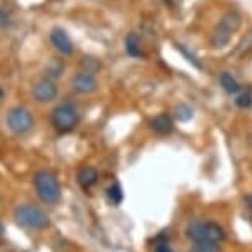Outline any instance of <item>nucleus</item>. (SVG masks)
I'll return each instance as SVG.
<instances>
[{"instance_id": "f257e3e1", "label": "nucleus", "mask_w": 252, "mask_h": 252, "mask_svg": "<svg viewBox=\"0 0 252 252\" xmlns=\"http://www.w3.org/2000/svg\"><path fill=\"white\" fill-rule=\"evenodd\" d=\"M186 236L191 241H194V244L218 246L220 241H224L226 234H224V229L216 222H211V220H194V222L188 224Z\"/></svg>"}, {"instance_id": "f03ea898", "label": "nucleus", "mask_w": 252, "mask_h": 252, "mask_svg": "<svg viewBox=\"0 0 252 252\" xmlns=\"http://www.w3.org/2000/svg\"><path fill=\"white\" fill-rule=\"evenodd\" d=\"M33 186L37 191V196L40 197V201L45 204H57L62 197V188L58 183V178L52 171L42 169L38 173H35L33 176Z\"/></svg>"}, {"instance_id": "7ed1b4c3", "label": "nucleus", "mask_w": 252, "mask_h": 252, "mask_svg": "<svg viewBox=\"0 0 252 252\" xmlns=\"http://www.w3.org/2000/svg\"><path fill=\"white\" fill-rule=\"evenodd\" d=\"M15 220L27 229H33V231H43L50 226V218L43 209L33 204H19L13 211Z\"/></svg>"}, {"instance_id": "20e7f679", "label": "nucleus", "mask_w": 252, "mask_h": 252, "mask_svg": "<svg viewBox=\"0 0 252 252\" xmlns=\"http://www.w3.org/2000/svg\"><path fill=\"white\" fill-rule=\"evenodd\" d=\"M50 121L53 125V128L57 129L58 133L65 134L70 133L78 126L80 123V111L73 103H60L52 110L50 115Z\"/></svg>"}, {"instance_id": "39448f33", "label": "nucleus", "mask_w": 252, "mask_h": 252, "mask_svg": "<svg viewBox=\"0 0 252 252\" xmlns=\"http://www.w3.org/2000/svg\"><path fill=\"white\" fill-rule=\"evenodd\" d=\"M33 125V116L24 106H13L7 113V126L15 134H27L29 131H32Z\"/></svg>"}, {"instance_id": "423d86ee", "label": "nucleus", "mask_w": 252, "mask_h": 252, "mask_svg": "<svg viewBox=\"0 0 252 252\" xmlns=\"http://www.w3.org/2000/svg\"><path fill=\"white\" fill-rule=\"evenodd\" d=\"M50 43L60 55L70 57V55H73V52H75V47H73V42H71L70 35L66 33L62 27H53L50 30Z\"/></svg>"}, {"instance_id": "0eeeda50", "label": "nucleus", "mask_w": 252, "mask_h": 252, "mask_svg": "<svg viewBox=\"0 0 252 252\" xmlns=\"http://www.w3.org/2000/svg\"><path fill=\"white\" fill-rule=\"evenodd\" d=\"M32 94H33L35 101L38 103H50L58 96V87L55 82L48 78H42L38 80L37 83L33 85V90H32Z\"/></svg>"}, {"instance_id": "6e6552de", "label": "nucleus", "mask_w": 252, "mask_h": 252, "mask_svg": "<svg viewBox=\"0 0 252 252\" xmlns=\"http://www.w3.org/2000/svg\"><path fill=\"white\" fill-rule=\"evenodd\" d=\"M71 88L80 94H90L96 92L98 82L94 78V75L87 73V71H78L73 78H71Z\"/></svg>"}, {"instance_id": "1a4fd4ad", "label": "nucleus", "mask_w": 252, "mask_h": 252, "mask_svg": "<svg viewBox=\"0 0 252 252\" xmlns=\"http://www.w3.org/2000/svg\"><path fill=\"white\" fill-rule=\"evenodd\" d=\"M98 181V171L93 168V166H83L76 171V183L82 186L85 191L94 186Z\"/></svg>"}, {"instance_id": "9d476101", "label": "nucleus", "mask_w": 252, "mask_h": 252, "mask_svg": "<svg viewBox=\"0 0 252 252\" xmlns=\"http://www.w3.org/2000/svg\"><path fill=\"white\" fill-rule=\"evenodd\" d=\"M150 126L153 131H156L158 134H169V133H173V129H174L173 120L166 113H159V115H156L155 118H151Z\"/></svg>"}, {"instance_id": "9b49d317", "label": "nucleus", "mask_w": 252, "mask_h": 252, "mask_svg": "<svg viewBox=\"0 0 252 252\" xmlns=\"http://www.w3.org/2000/svg\"><path fill=\"white\" fill-rule=\"evenodd\" d=\"M231 37H232V32L219 22L218 27H216L213 32V35H211V45H213L214 48H224L231 42Z\"/></svg>"}, {"instance_id": "f8f14e48", "label": "nucleus", "mask_w": 252, "mask_h": 252, "mask_svg": "<svg viewBox=\"0 0 252 252\" xmlns=\"http://www.w3.org/2000/svg\"><path fill=\"white\" fill-rule=\"evenodd\" d=\"M63 71H65V63H63L62 60H58V58H52V60L47 63V66H45L43 78H48V80H52V82H57V80L63 75Z\"/></svg>"}, {"instance_id": "ddd939ff", "label": "nucleus", "mask_w": 252, "mask_h": 252, "mask_svg": "<svg viewBox=\"0 0 252 252\" xmlns=\"http://www.w3.org/2000/svg\"><path fill=\"white\" fill-rule=\"evenodd\" d=\"M125 48L129 57H143L141 42H139V37L134 32L128 33V37L125 38Z\"/></svg>"}, {"instance_id": "4468645a", "label": "nucleus", "mask_w": 252, "mask_h": 252, "mask_svg": "<svg viewBox=\"0 0 252 252\" xmlns=\"http://www.w3.org/2000/svg\"><path fill=\"white\" fill-rule=\"evenodd\" d=\"M219 83H220V87H222L224 92L229 93V94H236L241 90V85L237 83V80L234 78L229 71H222V73H220Z\"/></svg>"}, {"instance_id": "2eb2a0df", "label": "nucleus", "mask_w": 252, "mask_h": 252, "mask_svg": "<svg viewBox=\"0 0 252 252\" xmlns=\"http://www.w3.org/2000/svg\"><path fill=\"white\" fill-rule=\"evenodd\" d=\"M220 24L226 25L227 29L232 32V33H236V32L239 30V27H241V15L237 12H234V10H229V12H226L222 15Z\"/></svg>"}, {"instance_id": "dca6fc26", "label": "nucleus", "mask_w": 252, "mask_h": 252, "mask_svg": "<svg viewBox=\"0 0 252 252\" xmlns=\"http://www.w3.org/2000/svg\"><path fill=\"white\" fill-rule=\"evenodd\" d=\"M80 68H82L80 71H87V73L94 75L96 71L101 70V62L96 57H83L80 60Z\"/></svg>"}, {"instance_id": "f3484780", "label": "nucleus", "mask_w": 252, "mask_h": 252, "mask_svg": "<svg viewBox=\"0 0 252 252\" xmlns=\"http://www.w3.org/2000/svg\"><path fill=\"white\" fill-rule=\"evenodd\" d=\"M236 105L239 108H251L252 105V88L247 87V88H242L237 92V98H236Z\"/></svg>"}, {"instance_id": "a211bd4d", "label": "nucleus", "mask_w": 252, "mask_h": 252, "mask_svg": "<svg viewBox=\"0 0 252 252\" xmlns=\"http://www.w3.org/2000/svg\"><path fill=\"white\" fill-rule=\"evenodd\" d=\"M106 196L111 204H120V202L123 201V189H121L118 183H115L106 189Z\"/></svg>"}, {"instance_id": "6ab92c4d", "label": "nucleus", "mask_w": 252, "mask_h": 252, "mask_svg": "<svg viewBox=\"0 0 252 252\" xmlns=\"http://www.w3.org/2000/svg\"><path fill=\"white\" fill-rule=\"evenodd\" d=\"M174 115H176V118L179 121H189L194 116V111H192V108L186 105V103H179L176 106V110H174Z\"/></svg>"}, {"instance_id": "aec40b11", "label": "nucleus", "mask_w": 252, "mask_h": 252, "mask_svg": "<svg viewBox=\"0 0 252 252\" xmlns=\"http://www.w3.org/2000/svg\"><path fill=\"white\" fill-rule=\"evenodd\" d=\"M12 24V12L7 10L5 7L0 8V27L2 29H7V27H10Z\"/></svg>"}, {"instance_id": "412c9836", "label": "nucleus", "mask_w": 252, "mask_h": 252, "mask_svg": "<svg viewBox=\"0 0 252 252\" xmlns=\"http://www.w3.org/2000/svg\"><path fill=\"white\" fill-rule=\"evenodd\" d=\"M155 252H174V251H173V247H171L166 241L156 239V242H155Z\"/></svg>"}, {"instance_id": "4be33fe9", "label": "nucleus", "mask_w": 252, "mask_h": 252, "mask_svg": "<svg viewBox=\"0 0 252 252\" xmlns=\"http://www.w3.org/2000/svg\"><path fill=\"white\" fill-rule=\"evenodd\" d=\"M246 204H247V208L252 211V194H247L246 196Z\"/></svg>"}, {"instance_id": "5701e85b", "label": "nucleus", "mask_w": 252, "mask_h": 252, "mask_svg": "<svg viewBox=\"0 0 252 252\" xmlns=\"http://www.w3.org/2000/svg\"><path fill=\"white\" fill-rule=\"evenodd\" d=\"M166 3H168L169 7H176L178 3H179V0H164Z\"/></svg>"}, {"instance_id": "b1692460", "label": "nucleus", "mask_w": 252, "mask_h": 252, "mask_svg": "<svg viewBox=\"0 0 252 252\" xmlns=\"http://www.w3.org/2000/svg\"><path fill=\"white\" fill-rule=\"evenodd\" d=\"M3 232H5V226H3V224L0 222V237L3 236Z\"/></svg>"}, {"instance_id": "393cba45", "label": "nucleus", "mask_w": 252, "mask_h": 252, "mask_svg": "<svg viewBox=\"0 0 252 252\" xmlns=\"http://www.w3.org/2000/svg\"><path fill=\"white\" fill-rule=\"evenodd\" d=\"M2 96H3V90L0 88V98H2Z\"/></svg>"}]
</instances>
